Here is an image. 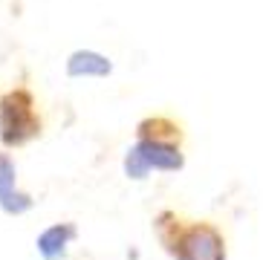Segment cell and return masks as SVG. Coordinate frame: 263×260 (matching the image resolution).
<instances>
[{
  "label": "cell",
  "mask_w": 263,
  "mask_h": 260,
  "mask_svg": "<svg viewBox=\"0 0 263 260\" xmlns=\"http://www.w3.org/2000/svg\"><path fill=\"white\" fill-rule=\"evenodd\" d=\"M182 127L171 122L165 116L145 119L136 127V145L124 153V176L127 179H147L151 171H174L185 168V156H182Z\"/></svg>",
  "instance_id": "obj_1"
},
{
  "label": "cell",
  "mask_w": 263,
  "mask_h": 260,
  "mask_svg": "<svg viewBox=\"0 0 263 260\" xmlns=\"http://www.w3.org/2000/svg\"><path fill=\"white\" fill-rule=\"evenodd\" d=\"M154 231L162 249L174 260H226L229 249H226L223 231L214 222H185L179 220L174 211H162L154 220Z\"/></svg>",
  "instance_id": "obj_2"
},
{
  "label": "cell",
  "mask_w": 263,
  "mask_h": 260,
  "mask_svg": "<svg viewBox=\"0 0 263 260\" xmlns=\"http://www.w3.org/2000/svg\"><path fill=\"white\" fill-rule=\"evenodd\" d=\"M41 136V116L32 92L17 87L0 99V142L6 147H24Z\"/></svg>",
  "instance_id": "obj_3"
},
{
  "label": "cell",
  "mask_w": 263,
  "mask_h": 260,
  "mask_svg": "<svg viewBox=\"0 0 263 260\" xmlns=\"http://www.w3.org/2000/svg\"><path fill=\"white\" fill-rule=\"evenodd\" d=\"M35 199L32 194L17 188V165L6 151H0V208L9 217H21L26 211H32Z\"/></svg>",
  "instance_id": "obj_4"
},
{
  "label": "cell",
  "mask_w": 263,
  "mask_h": 260,
  "mask_svg": "<svg viewBox=\"0 0 263 260\" xmlns=\"http://www.w3.org/2000/svg\"><path fill=\"white\" fill-rule=\"evenodd\" d=\"M64 72L70 78H107L113 72V61L96 49H76L64 64Z\"/></svg>",
  "instance_id": "obj_5"
},
{
  "label": "cell",
  "mask_w": 263,
  "mask_h": 260,
  "mask_svg": "<svg viewBox=\"0 0 263 260\" xmlns=\"http://www.w3.org/2000/svg\"><path fill=\"white\" fill-rule=\"evenodd\" d=\"M76 237H78V229L72 222H55V226L41 231L35 246H38V254L44 260H64Z\"/></svg>",
  "instance_id": "obj_6"
}]
</instances>
